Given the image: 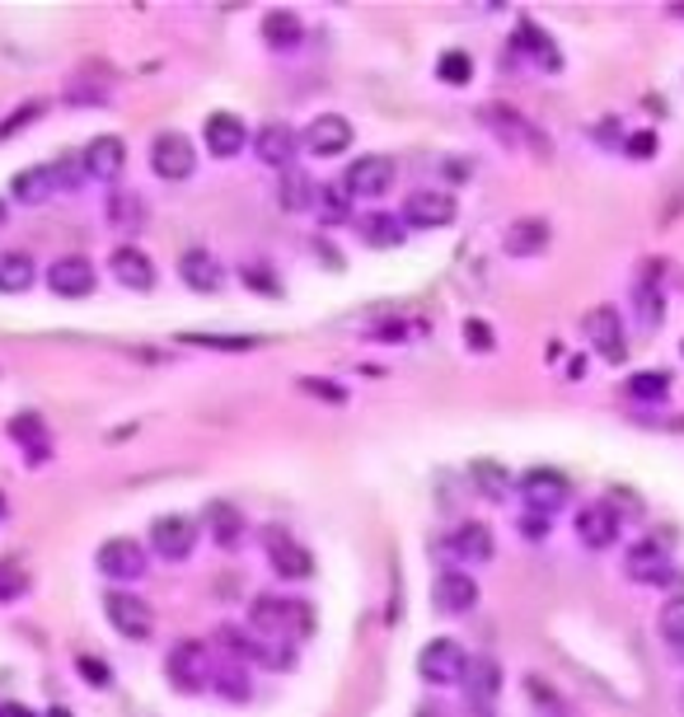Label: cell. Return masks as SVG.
<instances>
[{
  "label": "cell",
  "instance_id": "obj_1",
  "mask_svg": "<svg viewBox=\"0 0 684 717\" xmlns=\"http://www.w3.org/2000/svg\"><path fill=\"white\" fill-rule=\"evenodd\" d=\"M248 633L258 643V661L286 666L291 652L315 633V610L301 596H258L248 605Z\"/></svg>",
  "mask_w": 684,
  "mask_h": 717
},
{
  "label": "cell",
  "instance_id": "obj_2",
  "mask_svg": "<svg viewBox=\"0 0 684 717\" xmlns=\"http://www.w3.org/2000/svg\"><path fill=\"white\" fill-rule=\"evenodd\" d=\"M85 183V169L81 160H71V155H61L52 165H34V169H20L10 183V197L20 202V207H38V202H48L57 193H75Z\"/></svg>",
  "mask_w": 684,
  "mask_h": 717
},
{
  "label": "cell",
  "instance_id": "obj_3",
  "mask_svg": "<svg viewBox=\"0 0 684 717\" xmlns=\"http://www.w3.org/2000/svg\"><path fill=\"white\" fill-rule=\"evenodd\" d=\"M211 670H216V661H211L207 643H197V637H183V643H174L169 647V657H164V676L179 694L211 690Z\"/></svg>",
  "mask_w": 684,
  "mask_h": 717
},
{
  "label": "cell",
  "instance_id": "obj_4",
  "mask_svg": "<svg viewBox=\"0 0 684 717\" xmlns=\"http://www.w3.org/2000/svg\"><path fill=\"white\" fill-rule=\"evenodd\" d=\"M464 670H469V652H464L455 637H437L417 652V676H423L431 690H450V684H464Z\"/></svg>",
  "mask_w": 684,
  "mask_h": 717
},
{
  "label": "cell",
  "instance_id": "obj_5",
  "mask_svg": "<svg viewBox=\"0 0 684 717\" xmlns=\"http://www.w3.org/2000/svg\"><path fill=\"white\" fill-rule=\"evenodd\" d=\"M103 615L122 637H127V643H146V637L155 633V610H150V600L136 596V591H108Z\"/></svg>",
  "mask_w": 684,
  "mask_h": 717
},
{
  "label": "cell",
  "instance_id": "obj_6",
  "mask_svg": "<svg viewBox=\"0 0 684 717\" xmlns=\"http://www.w3.org/2000/svg\"><path fill=\"white\" fill-rule=\"evenodd\" d=\"M516 493L525 497V507H530L535 517H543V521L572 502V483H567V474H558V470H530V474H521Z\"/></svg>",
  "mask_w": 684,
  "mask_h": 717
},
{
  "label": "cell",
  "instance_id": "obj_7",
  "mask_svg": "<svg viewBox=\"0 0 684 717\" xmlns=\"http://www.w3.org/2000/svg\"><path fill=\"white\" fill-rule=\"evenodd\" d=\"M399 221H403V230H441L455 221V197L445 189H413L403 197Z\"/></svg>",
  "mask_w": 684,
  "mask_h": 717
},
{
  "label": "cell",
  "instance_id": "obj_8",
  "mask_svg": "<svg viewBox=\"0 0 684 717\" xmlns=\"http://www.w3.org/2000/svg\"><path fill=\"white\" fill-rule=\"evenodd\" d=\"M150 169H155V179H164V183L193 179V169H197L193 142H188L183 132H160V136L150 142Z\"/></svg>",
  "mask_w": 684,
  "mask_h": 717
},
{
  "label": "cell",
  "instance_id": "obj_9",
  "mask_svg": "<svg viewBox=\"0 0 684 717\" xmlns=\"http://www.w3.org/2000/svg\"><path fill=\"white\" fill-rule=\"evenodd\" d=\"M484 122L502 136L506 146H525V150H535V155H549V136H543L530 118L521 113V108H511V104H488L484 108Z\"/></svg>",
  "mask_w": 684,
  "mask_h": 717
},
{
  "label": "cell",
  "instance_id": "obj_10",
  "mask_svg": "<svg viewBox=\"0 0 684 717\" xmlns=\"http://www.w3.org/2000/svg\"><path fill=\"white\" fill-rule=\"evenodd\" d=\"M675 563H671V554L661 549L657 539H637L633 549L624 554V576L637 586H671L675 582Z\"/></svg>",
  "mask_w": 684,
  "mask_h": 717
},
{
  "label": "cell",
  "instance_id": "obj_11",
  "mask_svg": "<svg viewBox=\"0 0 684 717\" xmlns=\"http://www.w3.org/2000/svg\"><path fill=\"white\" fill-rule=\"evenodd\" d=\"M146 568L150 563H146V544L142 539L118 535V539L99 544V572L108 576V582H142Z\"/></svg>",
  "mask_w": 684,
  "mask_h": 717
},
{
  "label": "cell",
  "instance_id": "obj_12",
  "mask_svg": "<svg viewBox=\"0 0 684 717\" xmlns=\"http://www.w3.org/2000/svg\"><path fill=\"white\" fill-rule=\"evenodd\" d=\"M394 179H399V165L390 155H362V160H352V169L342 174V189L352 197H384L394 189Z\"/></svg>",
  "mask_w": 684,
  "mask_h": 717
},
{
  "label": "cell",
  "instance_id": "obj_13",
  "mask_svg": "<svg viewBox=\"0 0 684 717\" xmlns=\"http://www.w3.org/2000/svg\"><path fill=\"white\" fill-rule=\"evenodd\" d=\"M262 544H268V558H272V572L286 576V582H305L309 572H315V554L305 549L301 539L291 535V530L272 525L268 535H262Z\"/></svg>",
  "mask_w": 684,
  "mask_h": 717
},
{
  "label": "cell",
  "instance_id": "obj_14",
  "mask_svg": "<svg viewBox=\"0 0 684 717\" xmlns=\"http://www.w3.org/2000/svg\"><path fill=\"white\" fill-rule=\"evenodd\" d=\"M197 535L201 525L193 517H160L150 521V549L164 558V563H183L193 549H197Z\"/></svg>",
  "mask_w": 684,
  "mask_h": 717
},
{
  "label": "cell",
  "instance_id": "obj_15",
  "mask_svg": "<svg viewBox=\"0 0 684 717\" xmlns=\"http://www.w3.org/2000/svg\"><path fill=\"white\" fill-rule=\"evenodd\" d=\"M95 287H99V272L85 254H66L48 268V291L61 295V301H85Z\"/></svg>",
  "mask_w": 684,
  "mask_h": 717
},
{
  "label": "cell",
  "instance_id": "obj_16",
  "mask_svg": "<svg viewBox=\"0 0 684 717\" xmlns=\"http://www.w3.org/2000/svg\"><path fill=\"white\" fill-rule=\"evenodd\" d=\"M586 338L604 362H624L628 356V338H624V319L614 315V305H596L586 315Z\"/></svg>",
  "mask_w": 684,
  "mask_h": 717
},
{
  "label": "cell",
  "instance_id": "obj_17",
  "mask_svg": "<svg viewBox=\"0 0 684 717\" xmlns=\"http://www.w3.org/2000/svg\"><path fill=\"white\" fill-rule=\"evenodd\" d=\"M431 600H437L441 615H469L478 605V582L464 568H445L431 582Z\"/></svg>",
  "mask_w": 684,
  "mask_h": 717
},
{
  "label": "cell",
  "instance_id": "obj_18",
  "mask_svg": "<svg viewBox=\"0 0 684 717\" xmlns=\"http://www.w3.org/2000/svg\"><path fill=\"white\" fill-rule=\"evenodd\" d=\"M301 146L309 155H323V160H333V155H342L352 146V122L342 113H319L309 127L301 132Z\"/></svg>",
  "mask_w": 684,
  "mask_h": 717
},
{
  "label": "cell",
  "instance_id": "obj_19",
  "mask_svg": "<svg viewBox=\"0 0 684 717\" xmlns=\"http://www.w3.org/2000/svg\"><path fill=\"white\" fill-rule=\"evenodd\" d=\"M122 165H127L122 136H95V142L81 150V169H85V179H95V183H113L122 174Z\"/></svg>",
  "mask_w": 684,
  "mask_h": 717
},
{
  "label": "cell",
  "instance_id": "obj_20",
  "mask_svg": "<svg viewBox=\"0 0 684 717\" xmlns=\"http://www.w3.org/2000/svg\"><path fill=\"white\" fill-rule=\"evenodd\" d=\"M619 530H624V521H619V511L610 502H590L577 511V539L586 544V549H610V544L619 539Z\"/></svg>",
  "mask_w": 684,
  "mask_h": 717
},
{
  "label": "cell",
  "instance_id": "obj_21",
  "mask_svg": "<svg viewBox=\"0 0 684 717\" xmlns=\"http://www.w3.org/2000/svg\"><path fill=\"white\" fill-rule=\"evenodd\" d=\"M254 150L262 165H277V169H291L295 150H301V136H295L291 122H262L254 132Z\"/></svg>",
  "mask_w": 684,
  "mask_h": 717
},
{
  "label": "cell",
  "instance_id": "obj_22",
  "mask_svg": "<svg viewBox=\"0 0 684 717\" xmlns=\"http://www.w3.org/2000/svg\"><path fill=\"white\" fill-rule=\"evenodd\" d=\"M201 142H207L216 160H230V155H240L248 146V127L240 113H211L207 127H201Z\"/></svg>",
  "mask_w": 684,
  "mask_h": 717
},
{
  "label": "cell",
  "instance_id": "obj_23",
  "mask_svg": "<svg viewBox=\"0 0 684 717\" xmlns=\"http://www.w3.org/2000/svg\"><path fill=\"white\" fill-rule=\"evenodd\" d=\"M108 272H113L127 291H150L155 287V263H150L146 248H136V244H118L113 258H108Z\"/></svg>",
  "mask_w": 684,
  "mask_h": 717
},
{
  "label": "cell",
  "instance_id": "obj_24",
  "mask_svg": "<svg viewBox=\"0 0 684 717\" xmlns=\"http://www.w3.org/2000/svg\"><path fill=\"white\" fill-rule=\"evenodd\" d=\"M502 248L511 258H535L549 248V221H539V216H521V221H511L502 230Z\"/></svg>",
  "mask_w": 684,
  "mask_h": 717
},
{
  "label": "cell",
  "instance_id": "obj_25",
  "mask_svg": "<svg viewBox=\"0 0 684 717\" xmlns=\"http://www.w3.org/2000/svg\"><path fill=\"white\" fill-rule=\"evenodd\" d=\"M464 694L478 708H492V698L502 694V666L497 657H469V670H464Z\"/></svg>",
  "mask_w": 684,
  "mask_h": 717
},
{
  "label": "cell",
  "instance_id": "obj_26",
  "mask_svg": "<svg viewBox=\"0 0 684 717\" xmlns=\"http://www.w3.org/2000/svg\"><path fill=\"white\" fill-rule=\"evenodd\" d=\"M445 549L460 558V563H492V530L478 521L455 525V535L445 539Z\"/></svg>",
  "mask_w": 684,
  "mask_h": 717
},
{
  "label": "cell",
  "instance_id": "obj_27",
  "mask_svg": "<svg viewBox=\"0 0 684 717\" xmlns=\"http://www.w3.org/2000/svg\"><path fill=\"white\" fill-rule=\"evenodd\" d=\"M511 52H516V57H530L535 66H543V71H558V66H563V57H558V48L549 42V34H543V28H535L530 20H521L516 38H511Z\"/></svg>",
  "mask_w": 684,
  "mask_h": 717
},
{
  "label": "cell",
  "instance_id": "obj_28",
  "mask_svg": "<svg viewBox=\"0 0 684 717\" xmlns=\"http://www.w3.org/2000/svg\"><path fill=\"white\" fill-rule=\"evenodd\" d=\"M179 277H183V282H188L193 291H221L225 268L207 254V248H188V254L179 258Z\"/></svg>",
  "mask_w": 684,
  "mask_h": 717
},
{
  "label": "cell",
  "instance_id": "obj_29",
  "mask_svg": "<svg viewBox=\"0 0 684 717\" xmlns=\"http://www.w3.org/2000/svg\"><path fill=\"white\" fill-rule=\"evenodd\" d=\"M103 216H108V226H118V230H127V235H136V230L146 226V202L136 189H113L103 202Z\"/></svg>",
  "mask_w": 684,
  "mask_h": 717
},
{
  "label": "cell",
  "instance_id": "obj_30",
  "mask_svg": "<svg viewBox=\"0 0 684 717\" xmlns=\"http://www.w3.org/2000/svg\"><path fill=\"white\" fill-rule=\"evenodd\" d=\"M34 282H38L34 254H24V248L0 254V295H24V291H34Z\"/></svg>",
  "mask_w": 684,
  "mask_h": 717
},
{
  "label": "cell",
  "instance_id": "obj_31",
  "mask_svg": "<svg viewBox=\"0 0 684 717\" xmlns=\"http://www.w3.org/2000/svg\"><path fill=\"white\" fill-rule=\"evenodd\" d=\"M207 530H211V539L221 544V549H235V544L244 539V511L235 502H211L207 507Z\"/></svg>",
  "mask_w": 684,
  "mask_h": 717
},
{
  "label": "cell",
  "instance_id": "obj_32",
  "mask_svg": "<svg viewBox=\"0 0 684 717\" xmlns=\"http://www.w3.org/2000/svg\"><path fill=\"white\" fill-rule=\"evenodd\" d=\"M262 38H268V48H277V52H291V48H301L305 28L291 10H272L268 20H262Z\"/></svg>",
  "mask_w": 684,
  "mask_h": 717
},
{
  "label": "cell",
  "instance_id": "obj_33",
  "mask_svg": "<svg viewBox=\"0 0 684 717\" xmlns=\"http://www.w3.org/2000/svg\"><path fill=\"white\" fill-rule=\"evenodd\" d=\"M211 690L230 698V704H240V698H248V690H254V680H248V661H225L211 670Z\"/></svg>",
  "mask_w": 684,
  "mask_h": 717
},
{
  "label": "cell",
  "instance_id": "obj_34",
  "mask_svg": "<svg viewBox=\"0 0 684 717\" xmlns=\"http://www.w3.org/2000/svg\"><path fill=\"white\" fill-rule=\"evenodd\" d=\"M277 202H282L286 211H309L319 202V189L309 183V174H301V169H286L282 189H277Z\"/></svg>",
  "mask_w": 684,
  "mask_h": 717
},
{
  "label": "cell",
  "instance_id": "obj_35",
  "mask_svg": "<svg viewBox=\"0 0 684 717\" xmlns=\"http://www.w3.org/2000/svg\"><path fill=\"white\" fill-rule=\"evenodd\" d=\"M10 436L28 450V460H42V455H48V427H42V417H34V413L10 417Z\"/></svg>",
  "mask_w": 684,
  "mask_h": 717
},
{
  "label": "cell",
  "instance_id": "obj_36",
  "mask_svg": "<svg viewBox=\"0 0 684 717\" xmlns=\"http://www.w3.org/2000/svg\"><path fill=\"white\" fill-rule=\"evenodd\" d=\"M356 235H362L370 248H394L403 240V221L399 216H362V226H356Z\"/></svg>",
  "mask_w": 684,
  "mask_h": 717
},
{
  "label": "cell",
  "instance_id": "obj_37",
  "mask_svg": "<svg viewBox=\"0 0 684 717\" xmlns=\"http://www.w3.org/2000/svg\"><path fill=\"white\" fill-rule=\"evenodd\" d=\"M657 629H661V637H665V647L684 652V596H671V600L661 605Z\"/></svg>",
  "mask_w": 684,
  "mask_h": 717
},
{
  "label": "cell",
  "instance_id": "obj_38",
  "mask_svg": "<svg viewBox=\"0 0 684 717\" xmlns=\"http://www.w3.org/2000/svg\"><path fill=\"white\" fill-rule=\"evenodd\" d=\"M437 75L445 85H469L474 81V57L464 52V48H450V52H441V61H437Z\"/></svg>",
  "mask_w": 684,
  "mask_h": 717
},
{
  "label": "cell",
  "instance_id": "obj_39",
  "mask_svg": "<svg viewBox=\"0 0 684 717\" xmlns=\"http://www.w3.org/2000/svg\"><path fill=\"white\" fill-rule=\"evenodd\" d=\"M525 694H530V704H535V708H543V717H567V704H563V694H558V690H553L549 680L530 676V680H525Z\"/></svg>",
  "mask_w": 684,
  "mask_h": 717
},
{
  "label": "cell",
  "instance_id": "obj_40",
  "mask_svg": "<svg viewBox=\"0 0 684 717\" xmlns=\"http://www.w3.org/2000/svg\"><path fill=\"white\" fill-rule=\"evenodd\" d=\"M42 108H48L42 99H28V104H20V108H14V113H10L5 122H0V142H10V136H20L24 127H34V122L42 118Z\"/></svg>",
  "mask_w": 684,
  "mask_h": 717
},
{
  "label": "cell",
  "instance_id": "obj_41",
  "mask_svg": "<svg viewBox=\"0 0 684 717\" xmlns=\"http://www.w3.org/2000/svg\"><path fill=\"white\" fill-rule=\"evenodd\" d=\"M665 389H671V376H665V370H637V376L628 380L633 399H661Z\"/></svg>",
  "mask_w": 684,
  "mask_h": 717
},
{
  "label": "cell",
  "instance_id": "obj_42",
  "mask_svg": "<svg viewBox=\"0 0 684 717\" xmlns=\"http://www.w3.org/2000/svg\"><path fill=\"white\" fill-rule=\"evenodd\" d=\"M193 348H211V352H248L258 348V338H230V333H188Z\"/></svg>",
  "mask_w": 684,
  "mask_h": 717
},
{
  "label": "cell",
  "instance_id": "obj_43",
  "mask_svg": "<svg viewBox=\"0 0 684 717\" xmlns=\"http://www.w3.org/2000/svg\"><path fill=\"white\" fill-rule=\"evenodd\" d=\"M474 478H478V488H484V497H502L506 488H511V478H506V470H497V464H488V460H478L474 470H469Z\"/></svg>",
  "mask_w": 684,
  "mask_h": 717
},
{
  "label": "cell",
  "instance_id": "obj_44",
  "mask_svg": "<svg viewBox=\"0 0 684 717\" xmlns=\"http://www.w3.org/2000/svg\"><path fill=\"white\" fill-rule=\"evenodd\" d=\"M28 591V576H24V568H14V563H0V600H20Z\"/></svg>",
  "mask_w": 684,
  "mask_h": 717
},
{
  "label": "cell",
  "instance_id": "obj_45",
  "mask_svg": "<svg viewBox=\"0 0 684 717\" xmlns=\"http://www.w3.org/2000/svg\"><path fill=\"white\" fill-rule=\"evenodd\" d=\"M637 315H643V324H661V291L657 287H637Z\"/></svg>",
  "mask_w": 684,
  "mask_h": 717
},
{
  "label": "cell",
  "instance_id": "obj_46",
  "mask_svg": "<svg viewBox=\"0 0 684 717\" xmlns=\"http://www.w3.org/2000/svg\"><path fill=\"white\" fill-rule=\"evenodd\" d=\"M624 150L633 155V160H651V155H657V132H633L624 142Z\"/></svg>",
  "mask_w": 684,
  "mask_h": 717
},
{
  "label": "cell",
  "instance_id": "obj_47",
  "mask_svg": "<svg viewBox=\"0 0 684 717\" xmlns=\"http://www.w3.org/2000/svg\"><path fill=\"white\" fill-rule=\"evenodd\" d=\"M75 666H81V676H85L89 684H95V690H103V684L113 680V670H108L103 661H95V657H81V661H75Z\"/></svg>",
  "mask_w": 684,
  "mask_h": 717
},
{
  "label": "cell",
  "instance_id": "obj_48",
  "mask_svg": "<svg viewBox=\"0 0 684 717\" xmlns=\"http://www.w3.org/2000/svg\"><path fill=\"white\" fill-rule=\"evenodd\" d=\"M464 338H469V348H478V352L492 348V329H488L484 319H469V324H464Z\"/></svg>",
  "mask_w": 684,
  "mask_h": 717
},
{
  "label": "cell",
  "instance_id": "obj_49",
  "mask_svg": "<svg viewBox=\"0 0 684 717\" xmlns=\"http://www.w3.org/2000/svg\"><path fill=\"white\" fill-rule=\"evenodd\" d=\"M521 535L525 539H543V535H549V521L535 517V511H525V517H521Z\"/></svg>",
  "mask_w": 684,
  "mask_h": 717
},
{
  "label": "cell",
  "instance_id": "obj_50",
  "mask_svg": "<svg viewBox=\"0 0 684 717\" xmlns=\"http://www.w3.org/2000/svg\"><path fill=\"white\" fill-rule=\"evenodd\" d=\"M376 338H380V342H403V324H399V319H394V324H380Z\"/></svg>",
  "mask_w": 684,
  "mask_h": 717
},
{
  "label": "cell",
  "instance_id": "obj_51",
  "mask_svg": "<svg viewBox=\"0 0 684 717\" xmlns=\"http://www.w3.org/2000/svg\"><path fill=\"white\" fill-rule=\"evenodd\" d=\"M0 717H38V713L24 708V704H0Z\"/></svg>",
  "mask_w": 684,
  "mask_h": 717
},
{
  "label": "cell",
  "instance_id": "obj_52",
  "mask_svg": "<svg viewBox=\"0 0 684 717\" xmlns=\"http://www.w3.org/2000/svg\"><path fill=\"white\" fill-rule=\"evenodd\" d=\"M582 370H586V362H582V356H572V362H567V376L582 380Z\"/></svg>",
  "mask_w": 684,
  "mask_h": 717
},
{
  "label": "cell",
  "instance_id": "obj_53",
  "mask_svg": "<svg viewBox=\"0 0 684 717\" xmlns=\"http://www.w3.org/2000/svg\"><path fill=\"white\" fill-rule=\"evenodd\" d=\"M464 717H492V708H478V704H469V713Z\"/></svg>",
  "mask_w": 684,
  "mask_h": 717
},
{
  "label": "cell",
  "instance_id": "obj_54",
  "mask_svg": "<svg viewBox=\"0 0 684 717\" xmlns=\"http://www.w3.org/2000/svg\"><path fill=\"white\" fill-rule=\"evenodd\" d=\"M38 717H71V708H48V713H38Z\"/></svg>",
  "mask_w": 684,
  "mask_h": 717
}]
</instances>
